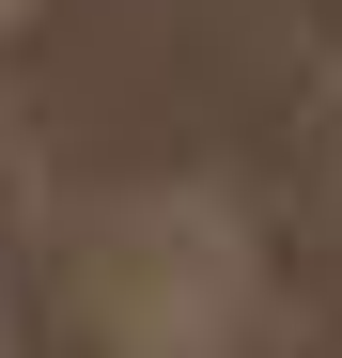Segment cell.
Segmentation results:
<instances>
[{
	"instance_id": "6da1fadb",
	"label": "cell",
	"mask_w": 342,
	"mask_h": 358,
	"mask_svg": "<svg viewBox=\"0 0 342 358\" xmlns=\"http://www.w3.org/2000/svg\"><path fill=\"white\" fill-rule=\"evenodd\" d=\"M265 312V250L218 187H156L109 218V327L125 358H234Z\"/></svg>"
},
{
	"instance_id": "7a4b0ae2",
	"label": "cell",
	"mask_w": 342,
	"mask_h": 358,
	"mask_svg": "<svg viewBox=\"0 0 342 358\" xmlns=\"http://www.w3.org/2000/svg\"><path fill=\"white\" fill-rule=\"evenodd\" d=\"M327 141H342V78H327Z\"/></svg>"
}]
</instances>
